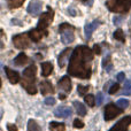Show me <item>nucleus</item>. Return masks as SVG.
Segmentation results:
<instances>
[{
	"label": "nucleus",
	"instance_id": "nucleus-1",
	"mask_svg": "<svg viewBox=\"0 0 131 131\" xmlns=\"http://www.w3.org/2000/svg\"><path fill=\"white\" fill-rule=\"evenodd\" d=\"M93 50L83 45L77 46L74 50L69 61L68 74L77 78L88 79L91 76V62L93 61Z\"/></svg>",
	"mask_w": 131,
	"mask_h": 131
},
{
	"label": "nucleus",
	"instance_id": "nucleus-2",
	"mask_svg": "<svg viewBox=\"0 0 131 131\" xmlns=\"http://www.w3.org/2000/svg\"><path fill=\"white\" fill-rule=\"evenodd\" d=\"M36 74L37 68L36 66H30L23 71V79H22V86L27 90L29 94H36L37 93V86L35 84L36 81Z\"/></svg>",
	"mask_w": 131,
	"mask_h": 131
},
{
	"label": "nucleus",
	"instance_id": "nucleus-3",
	"mask_svg": "<svg viewBox=\"0 0 131 131\" xmlns=\"http://www.w3.org/2000/svg\"><path fill=\"white\" fill-rule=\"evenodd\" d=\"M106 7L111 12L127 13L131 7V0H109L106 2Z\"/></svg>",
	"mask_w": 131,
	"mask_h": 131
},
{
	"label": "nucleus",
	"instance_id": "nucleus-4",
	"mask_svg": "<svg viewBox=\"0 0 131 131\" xmlns=\"http://www.w3.org/2000/svg\"><path fill=\"white\" fill-rule=\"evenodd\" d=\"M74 29L75 28L72 25L68 24V23H63L59 27V31L61 34V41L64 45L71 44L75 40V36H74Z\"/></svg>",
	"mask_w": 131,
	"mask_h": 131
},
{
	"label": "nucleus",
	"instance_id": "nucleus-5",
	"mask_svg": "<svg viewBox=\"0 0 131 131\" xmlns=\"http://www.w3.org/2000/svg\"><path fill=\"white\" fill-rule=\"evenodd\" d=\"M53 17H54V12L52 10V8H50L48 7V12H46V13H44L43 15L40 16V18H39L38 21V24H37V29L39 30V31L44 32V35H47V28L48 25L52 23L53 21Z\"/></svg>",
	"mask_w": 131,
	"mask_h": 131
},
{
	"label": "nucleus",
	"instance_id": "nucleus-6",
	"mask_svg": "<svg viewBox=\"0 0 131 131\" xmlns=\"http://www.w3.org/2000/svg\"><path fill=\"white\" fill-rule=\"evenodd\" d=\"M30 36L28 34H20L13 37V44L16 48L24 50L30 46Z\"/></svg>",
	"mask_w": 131,
	"mask_h": 131
},
{
	"label": "nucleus",
	"instance_id": "nucleus-7",
	"mask_svg": "<svg viewBox=\"0 0 131 131\" xmlns=\"http://www.w3.org/2000/svg\"><path fill=\"white\" fill-rule=\"evenodd\" d=\"M121 113H122V109H121L120 107L115 106V105H113V104H109V105H107L106 108H105V120L111 121V120H113V118H115L117 115H120Z\"/></svg>",
	"mask_w": 131,
	"mask_h": 131
},
{
	"label": "nucleus",
	"instance_id": "nucleus-8",
	"mask_svg": "<svg viewBox=\"0 0 131 131\" xmlns=\"http://www.w3.org/2000/svg\"><path fill=\"white\" fill-rule=\"evenodd\" d=\"M41 8H43V2H41V0H31L27 8V10L30 15L37 16L40 14Z\"/></svg>",
	"mask_w": 131,
	"mask_h": 131
},
{
	"label": "nucleus",
	"instance_id": "nucleus-9",
	"mask_svg": "<svg viewBox=\"0 0 131 131\" xmlns=\"http://www.w3.org/2000/svg\"><path fill=\"white\" fill-rule=\"evenodd\" d=\"M131 124V116H125L118 121L109 131H128V128Z\"/></svg>",
	"mask_w": 131,
	"mask_h": 131
},
{
	"label": "nucleus",
	"instance_id": "nucleus-10",
	"mask_svg": "<svg viewBox=\"0 0 131 131\" xmlns=\"http://www.w3.org/2000/svg\"><path fill=\"white\" fill-rule=\"evenodd\" d=\"M71 114H72V109L68 106H59L54 111L55 117H59V118H67Z\"/></svg>",
	"mask_w": 131,
	"mask_h": 131
},
{
	"label": "nucleus",
	"instance_id": "nucleus-11",
	"mask_svg": "<svg viewBox=\"0 0 131 131\" xmlns=\"http://www.w3.org/2000/svg\"><path fill=\"white\" fill-rule=\"evenodd\" d=\"M4 69L7 75V78H8V81L10 82L12 84H17L18 82H20V74H18L17 71H15V70L10 69V68H8V67H5Z\"/></svg>",
	"mask_w": 131,
	"mask_h": 131
},
{
	"label": "nucleus",
	"instance_id": "nucleus-12",
	"mask_svg": "<svg viewBox=\"0 0 131 131\" xmlns=\"http://www.w3.org/2000/svg\"><path fill=\"white\" fill-rule=\"evenodd\" d=\"M58 86L64 92H69L71 90V81H70V78L68 76H64L58 82Z\"/></svg>",
	"mask_w": 131,
	"mask_h": 131
},
{
	"label": "nucleus",
	"instance_id": "nucleus-13",
	"mask_svg": "<svg viewBox=\"0 0 131 131\" xmlns=\"http://www.w3.org/2000/svg\"><path fill=\"white\" fill-rule=\"evenodd\" d=\"M40 92L41 94L46 95V94H50V93L54 92V89H53V85L50 81H43L40 83Z\"/></svg>",
	"mask_w": 131,
	"mask_h": 131
},
{
	"label": "nucleus",
	"instance_id": "nucleus-14",
	"mask_svg": "<svg viewBox=\"0 0 131 131\" xmlns=\"http://www.w3.org/2000/svg\"><path fill=\"white\" fill-rule=\"evenodd\" d=\"M100 25V22L99 21H97V20H94V21H92L91 23H89V24H86L85 25V35H86V37L88 38H91V36H92V32L94 31L95 29H97L98 27Z\"/></svg>",
	"mask_w": 131,
	"mask_h": 131
},
{
	"label": "nucleus",
	"instance_id": "nucleus-15",
	"mask_svg": "<svg viewBox=\"0 0 131 131\" xmlns=\"http://www.w3.org/2000/svg\"><path fill=\"white\" fill-rule=\"evenodd\" d=\"M71 53V48H66L63 52L61 53V54L59 55V58H58V63H59V67L60 68H63L66 66V62H67L68 60V57H69V54Z\"/></svg>",
	"mask_w": 131,
	"mask_h": 131
},
{
	"label": "nucleus",
	"instance_id": "nucleus-16",
	"mask_svg": "<svg viewBox=\"0 0 131 131\" xmlns=\"http://www.w3.org/2000/svg\"><path fill=\"white\" fill-rule=\"evenodd\" d=\"M72 105H74V108H75V111H76V113L78 114L79 116H85L86 115V108L81 101L75 100V101L72 102Z\"/></svg>",
	"mask_w": 131,
	"mask_h": 131
},
{
	"label": "nucleus",
	"instance_id": "nucleus-17",
	"mask_svg": "<svg viewBox=\"0 0 131 131\" xmlns=\"http://www.w3.org/2000/svg\"><path fill=\"white\" fill-rule=\"evenodd\" d=\"M53 71V66L51 62H44L41 63V76L47 77L52 74Z\"/></svg>",
	"mask_w": 131,
	"mask_h": 131
},
{
	"label": "nucleus",
	"instance_id": "nucleus-18",
	"mask_svg": "<svg viewBox=\"0 0 131 131\" xmlns=\"http://www.w3.org/2000/svg\"><path fill=\"white\" fill-rule=\"evenodd\" d=\"M29 36H30V38H31V40L32 41H39L41 39V37L43 36H45L44 35V32H41V31H39L38 29H34V30H31V31L29 32Z\"/></svg>",
	"mask_w": 131,
	"mask_h": 131
},
{
	"label": "nucleus",
	"instance_id": "nucleus-19",
	"mask_svg": "<svg viewBox=\"0 0 131 131\" xmlns=\"http://www.w3.org/2000/svg\"><path fill=\"white\" fill-rule=\"evenodd\" d=\"M28 62H29V58H28L24 53H20V54L14 59V63L16 66H23V64L28 63Z\"/></svg>",
	"mask_w": 131,
	"mask_h": 131
},
{
	"label": "nucleus",
	"instance_id": "nucleus-20",
	"mask_svg": "<svg viewBox=\"0 0 131 131\" xmlns=\"http://www.w3.org/2000/svg\"><path fill=\"white\" fill-rule=\"evenodd\" d=\"M28 131H43V130H41L40 125L35 120H29L28 121Z\"/></svg>",
	"mask_w": 131,
	"mask_h": 131
},
{
	"label": "nucleus",
	"instance_id": "nucleus-21",
	"mask_svg": "<svg viewBox=\"0 0 131 131\" xmlns=\"http://www.w3.org/2000/svg\"><path fill=\"white\" fill-rule=\"evenodd\" d=\"M50 130L51 131H64L66 127L63 123L59 122H51L50 123Z\"/></svg>",
	"mask_w": 131,
	"mask_h": 131
},
{
	"label": "nucleus",
	"instance_id": "nucleus-22",
	"mask_svg": "<svg viewBox=\"0 0 131 131\" xmlns=\"http://www.w3.org/2000/svg\"><path fill=\"white\" fill-rule=\"evenodd\" d=\"M102 68L106 69V71H111L112 70V60H111V55H106L102 60Z\"/></svg>",
	"mask_w": 131,
	"mask_h": 131
},
{
	"label": "nucleus",
	"instance_id": "nucleus-23",
	"mask_svg": "<svg viewBox=\"0 0 131 131\" xmlns=\"http://www.w3.org/2000/svg\"><path fill=\"white\" fill-rule=\"evenodd\" d=\"M114 38L116 40L121 41V43H124L125 41V36H124V32H123L122 29H117L115 32H114Z\"/></svg>",
	"mask_w": 131,
	"mask_h": 131
},
{
	"label": "nucleus",
	"instance_id": "nucleus-24",
	"mask_svg": "<svg viewBox=\"0 0 131 131\" xmlns=\"http://www.w3.org/2000/svg\"><path fill=\"white\" fill-rule=\"evenodd\" d=\"M24 2V0H7V4H8L9 8H17L21 7Z\"/></svg>",
	"mask_w": 131,
	"mask_h": 131
},
{
	"label": "nucleus",
	"instance_id": "nucleus-25",
	"mask_svg": "<svg viewBox=\"0 0 131 131\" xmlns=\"http://www.w3.org/2000/svg\"><path fill=\"white\" fill-rule=\"evenodd\" d=\"M122 94L124 95H130L131 94V81L130 79H127L124 83V89L122 91Z\"/></svg>",
	"mask_w": 131,
	"mask_h": 131
},
{
	"label": "nucleus",
	"instance_id": "nucleus-26",
	"mask_svg": "<svg viewBox=\"0 0 131 131\" xmlns=\"http://www.w3.org/2000/svg\"><path fill=\"white\" fill-rule=\"evenodd\" d=\"M116 106L120 107L121 109H125L128 106H129V101L127 99H118L116 101Z\"/></svg>",
	"mask_w": 131,
	"mask_h": 131
},
{
	"label": "nucleus",
	"instance_id": "nucleus-27",
	"mask_svg": "<svg viewBox=\"0 0 131 131\" xmlns=\"http://www.w3.org/2000/svg\"><path fill=\"white\" fill-rule=\"evenodd\" d=\"M85 102H86V105L88 106H90V107H93L95 105V101H94V97H93L92 94H86L85 95Z\"/></svg>",
	"mask_w": 131,
	"mask_h": 131
},
{
	"label": "nucleus",
	"instance_id": "nucleus-28",
	"mask_svg": "<svg viewBox=\"0 0 131 131\" xmlns=\"http://www.w3.org/2000/svg\"><path fill=\"white\" fill-rule=\"evenodd\" d=\"M77 91H78V94L79 95H85V93H88V91H89V86L78 85V86H77Z\"/></svg>",
	"mask_w": 131,
	"mask_h": 131
},
{
	"label": "nucleus",
	"instance_id": "nucleus-29",
	"mask_svg": "<svg viewBox=\"0 0 131 131\" xmlns=\"http://www.w3.org/2000/svg\"><path fill=\"white\" fill-rule=\"evenodd\" d=\"M118 90H120V84H114V85H112L111 89H109V93H111V94H115Z\"/></svg>",
	"mask_w": 131,
	"mask_h": 131
},
{
	"label": "nucleus",
	"instance_id": "nucleus-30",
	"mask_svg": "<svg viewBox=\"0 0 131 131\" xmlns=\"http://www.w3.org/2000/svg\"><path fill=\"white\" fill-rule=\"evenodd\" d=\"M84 127V123L83 121L78 120V118H76V120H74V128H83Z\"/></svg>",
	"mask_w": 131,
	"mask_h": 131
},
{
	"label": "nucleus",
	"instance_id": "nucleus-31",
	"mask_svg": "<svg viewBox=\"0 0 131 131\" xmlns=\"http://www.w3.org/2000/svg\"><path fill=\"white\" fill-rule=\"evenodd\" d=\"M44 102H45V105H47V106H52V105L55 104V99H54V98H52V97L46 98Z\"/></svg>",
	"mask_w": 131,
	"mask_h": 131
},
{
	"label": "nucleus",
	"instance_id": "nucleus-32",
	"mask_svg": "<svg viewBox=\"0 0 131 131\" xmlns=\"http://www.w3.org/2000/svg\"><path fill=\"white\" fill-rule=\"evenodd\" d=\"M102 101H104V94H102L101 92H99L97 94V105H101L102 104Z\"/></svg>",
	"mask_w": 131,
	"mask_h": 131
},
{
	"label": "nucleus",
	"instance_id": "nucleus-33",
	"mask_svg": "<svg viewBox=\"0 0 131 131\" xmlns=\"http://www.w3.org/2000/svg\"><path fill=\"white\" fill-rule=\"evenodd\" d=\"M92 50H93V52H94V54H100V53H101V47H100L98 44H95V45L93 46Z\"/></svg>",
	"mask_w": 131,
	"mask_h": 131
},
{
	"label": "nucleus",
	"instance_id": "nucleus-34",
	"mask_svg": "<svg viewBox=\"0 0 131 131\" xmlns=\"http://www.w3.org/2000/svg\"><path fill=\"white\" fill-rule=\"evenodd\" d=\"M124 78H125V74H124V72H120V74L117 75V81L120 82V83L122 81H124Z\"/></svg>",
	"mask_w": 131,
	"mask_h": 131
},
{
	"label": "nucleus",
	"instance_id": "nucleus-35",
	"mask_svg": "<svg viewBox=\"0 0 131 131\" xmlns=\"http://www.w3.org/2000/svg\"><path fill=\"white\" fill-rule=\"evenodd\" d=\"M7 129H8V131H17V128L14 124H7Z\"/></svg>",
	"mask_w": 131,
	"mask_h": 131
},
{
	"label": "nucleus",
	"instance_id": "nucleus-36",
	"mask_svg": "<svg viewBox=\"0 0 131 131\" xmlns=\"http://www.w3.org/2000/svg\"><path fill=\"white\" fill-rule=\"evenodd\" d=\"M66 98H67L66 94H60V99H66Z\"/></svg>",
	"mask_w": 131,
	"mask_h": 131
}]
</instances>
